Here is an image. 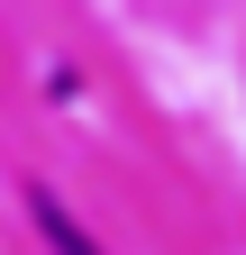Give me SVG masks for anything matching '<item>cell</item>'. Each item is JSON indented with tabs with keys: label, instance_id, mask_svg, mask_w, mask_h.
<instances>
[{
	"label": "cell",
	"instance_id": "6da1fadb",
	"mask_svg": "<svg viewBox=\"0 0 246 255\" xmlns=\"http://www.w3.org/2000/svg\"><path fill=\"white\" fill-rule=\"evenodd\" d=\"M27 219H37V237H46L55 255H101V246H91V237L73 228V210H64V201H55V191H46V182H37V191H27Z\"/></svg>",
	"mask_w": 246,
	"mask_h": 255
}]
</instances>
